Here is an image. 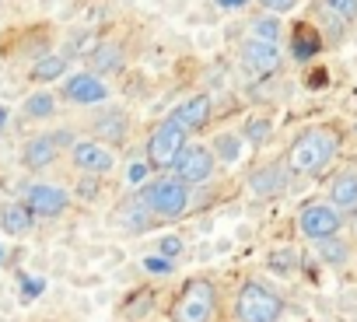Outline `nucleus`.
Segmentation results:
<instances>
[{"label": "nucleus", "instance_id": "obj_1", "mask_svg": "<svg viewBox=\"0 0 357 322\" xmlns=\"http://www.w3.org/2000/svg\"><path fill=\"white\" fill-rule=\"evenodd\" d=\"M336 147H340V133H336V130H329V126H312V130H305V133L291 144V151H287V169H291V172H315V169H322L326 161L333 158Z\"/></svg>", "mask_w": 357, "mask_h": 322}, {"label": "nucleus", "instance_id": "obj_2", "mask_svg": "<svg viewBox=\"0 0 357 322\" xmlns=\"http://www.w3.org/2000/svg\"><path fill=\"white\" fill-rule=\"evenodd\" d=\"M140 200L158 217H178V214H186V207H190V186L178 183L175 176H161V179H154V183H147L140 190Z\"/></svg>", "mask_w": 357, "mask_h": 322}, {"label": "nucleus", "instance_id": "obj_3", "mask_svg": "<svg viewBox=\"0 0 357 322\" xmlns=\"http://www.w3.org/2000/svg\"><path fill=\"white\" fill-rule=\"evenodd\" d=\"M190 144H186V130L178 126L175 119H165V123H158L154 130H151V137H147V165L151 169H172L178 158H183V151H186Z\"/></svg>", "mask_w": 357, "mask_h": 322}, {"label": "nucleus", "instance_id": "obj_4", "mask_svg": "<svg viewBox=\"0 0 357 322\" xmlns=\"http://www.w3.org/2000/svg\"><path fill=\"white\" fill-rule=\"evenodd\" d=\"M280 312H284V301H280L270 287H263V284H256V280L242 284V291H238V298H235V315H238V322H277Z\"/></svg>", "mask_w": 357, "mask_h": 322}, {"label": "nucleus", "instance_id": "obj_5", "mask_svg": "<svg viewBox=\"0 0 357 322\" xmlns=\"http://www.w3.org/2000/svg\"><path fill=\"white\" fill-rule=\"evenodd\" d=\"M172 322H211L214 315V284L207 280H193L183 287V294H178L172 301Z\"/></svg>", "mask_w": 357, "mask_h": 322}, {"label": "nucleus", "instance_id": "obj_6", "mask_svg": "<svg viewBox=\"0 0 357 322\" xmlns=\"http://www.w3.org/2000/svg\"><path fill=\"white\" fill-rule=\"evenodd\" d=\"M211 172H214V151H207V147H200V144L186 147L183 158L175 161V179H178V183H186V186H200V183H207Z\"/></svg>", "mask_w": 357, "mask_h": 322}, {"label": "nucleus", "instance_id": "obj_7", "mask_svg": "<svg viewBox=\"0 0 357 322\" xmlns=\"http://www.w3.org/2000/svg\"><path fill=\"white\" fill-rule=\"evenodd\" d=\"M298 228H301L305 238H312V242H326V238H333V235L340 231V214H336L333 207L315 204V207H305V210H301Z\"/></svg>", "mask_w": 357, "mask_h": 322}, {"label": "nucleus", "instance_id": "obj_8", "mask_svg": "<svg viewBox=\"0 0 357 322\" xmlns=\"http://www.w3.org/2000/svg\"><path fill=\"white\" fill-rule=\"evenodd\" d=\"M242 67L249 77H266L280 67V49L270 46V43H259V39H249L242 46Z\"/></svg>", "mask_w": 357, "mask_h": 322}, {"label": "nucleus", "instance_id": "obj_9", "mask_svg": "<svg viewBox=\"0 0 357 322\" xmlns=\"http://www.w3.org/2000/svg\"><path fill=\"white\" fill-rule=\"evenodd\" d=\"M112 151H105L102 144H95V140H77L74 144V165L81 169V172H88V176H105V172H112Z\"/></svg>", "mask_w": 357, "mask_h": 322}, {"label": "nucleus", "instance_id": "obj_10", "mask_svg": "<svg viewBox=\"0 0 357 322\" xmlns=\"http://www.w3.org/2000/svg\"><path fill=\"white\" fill-rule=\"evenodd\" d=\"M25 200H29V210L39 214V217H56V214L67 210V193H63L60 186L39 183V186H32V190L25 193Z\"/></svg>", "mask_w": 357, "mask_h": 322}, {"label": "nucleus", "instance_id": "obj_11", "mask_svg": "<svg viewBox=\"0 0 357 322\" xmlns=\"http://www.w3.org/2000/svg\"><path fill=\"white\" fill-rule=\"evenodd\" d=\"M211 109H214V102H211V95H193V98H186L183 105H178L175 112H172V119L183 126L186 133L190 130H200V126H207V119H211Z\"/></svg>", "mask_w": 357, "mask_h": 322}, {"label": "nucleus", "instance_id": "obj_12", "mask_svg": "<svg viewBox=\"0 0 357 322\" xmlns=\"http://www.w3.org/2000/svg\"><path fill=\"white\" fill-rule=\"evenodd\" d=\"M63 95L70 102H81V105H95V102H105L109 98V88L95 77V74H74L63 88Z\"/></svg>", "mask_w": 357, "mask_h": 322}, {"label": "nucleus", "instance_id": "obj_13", "mask_svg": "<svg viewBox=\"0 0 357 322\" xmlns=\"http://www.w3.org/2000/svg\"><path fill=\"white\" fill-rule=\"evenodd\" d=\"M329 200H333V207H340V210L357 207V172H340V176L333 179V186H329Z\"/></svg>", "mask_w": 357, "mask_h": 322}, {"label": "nucleus", "instance_id": "obj_14", "mask_svg": "<svg viewBox=\"0 0 357 322\" xmlns=\"http://www.w3.org/2000/svg\"><path fill=\"white\" fill-rule=\"evenodd\" d=\"M56 158V137H36L25 144V165L29 169H46Z\"/></svg>", "mask_w": 357, "mask_h": 322}, {"label": "nucleus", "instance_id": "obj_15", "mask_svg": "<svg viewBox=\"0 0 357 322\" xmlns=\"http://www.w3.org/2000/svg\"><path fill=\"white\" fill-rule=\"evenodd\" d=\"M147 217H151V210H147V204L137 197V200H126L123 207H119V214H116V221H119V228H126V231H144L147 228Z\"/></svg>", "mask_w": 357, "mask_h": 322}, {"label": "nucleus", "instance_id": "obj_16", "mask_svg": "<svg viewBox=\"0 0 357 322\" xmlns=\"http://www.w3.org/2000/svg\"><path fill=\"white\" fill-rule=\"evenodd\" d=\"M291 49H294V60H312L319 49H322V39H319V32L315 29H308V25H298L294 29V39H291Z\"/></svg>", "mask_w": 357, "mask_h": 322}, {"label": "nucleus", "instance_id": "obj_17", "mask_svg": "<svg viewBox=\"0 0 357 322\" xmlns=\"http://www.w3.org/2000/svg\"><path fill=\"white\" fill-rule=\"evenodd\" d=\"M32 210H29V204H11V207H4V231L8 235H25L29 228H32Z\"/></svg>", "mask_w": 357, "mask_h": 322}, {"label": "nucleus", "instance_id": "obj_18", "mask_svg": "<svg viewBox=\"0 0 357 322\" xmlns=\"http://www.w3.org/2000/svg\"><path fill=\"white\" fill-rule=\"evenodd\" d=\"M119 63H123V49H119V46H98V49L91 53V67H95L98 74L119 70Z\"/></svg>", "mask_w": 357, "mask_h": 322}, {"label": "nucleus", "instance_id": "obj_19", "mask_svg": "<svg viewBox=\"0 0 357 322\" xmlns=\"http://www.w3.org/2000/svg\"><path fill=\"white\" fill-rule=\"evenodd\" d=\"M95 133H98V137H109V140H123V133H126V116H123V112H105L102 119H95Z\"/></svg>", "mask_w": 357, "mask_h": 322}, {"label": "nucleus", "instance_id": "obj_20", "mask_svg": "<svg viewBox=\"0 0 357 322\" xmlns=\"http://www.w3.org/2000/svg\"><path fill=\"white\" fill-rule=\"evenodd\" d=\"M63 70H67V60H63V56H43V60L32 67V81H56Z\"/></svg>", "mask_w": 357, "mask_h": 322}, {"label": "nucleus", "instance_id": "obj_21", "mask_svg": "<svg viewBox=\"0 0 357 322\" xmlns=\"http://www.w3.org/2000/svg\"><path fill=\"white\" fill-rule=\"evenodd\" d=\"M53 109H56V102H53V95H46V91H39V95H32V98L25 102V116H32V119H50Z\"/></svg>", "mask_w": 357, "mask_h": 322}, {"label": "nucleus", "instance_id": "obj_22", "mask_svg": "<svg viewBox=\"0 0 357 322\" xmlns=\"http://www.w3.org/2000/svg\"><path fill=\"white\" fill-rule=\"evenodd\" d=\"M252 32H256L259 43H270V46L280 43V22H277V18H259V22H252Z\"/></svg>", "mask_w": 357, "mask_h": 322}, {"label": "nucleus", "instance_id": "obj_23", "mask_svg": "<svg viewBox=\"0 0 357 322\" xmlns=\"http://www.w3.org/2000/svg\"><path fill=\"white\" fill-rule=\"evenodd\" d=\"M256 193H277L280 190V169H263L259 176H252V183H249Z\"/></svg>", "mask_w": 357, "mask_h": 322}, {"label": "nucleus", "instance_id": "obj_24", "mask_svg": "<svg viewBox=\"0 0 357 322\" xmlns=\"http://www.w3.org/2000/svg\"><path fill=\"white\" fill-rule=\"evenodd\" d=\"M322 8L329 15H336L340 22H354L357 18V0H322Z\"/></svg>", "mask_w": 357, "mask_h": 322}, {"label": "nucleus", "instance_id": "obj_25", "mask_svg": "<svg viewBox=\"0 0 357 322\" xmlns=\"http://www.w3.org/2000/svg\"><path fill=\"white\" fill-rule=\"evenodd\" d=\"M266 133H270V123H266V119H249V123H245V137H249V144H263Z\"/></svg>", "mask_w": 357, "mask_h": 322}, {"label": "nucleus", "instance_id": "obj_26", "mask_svg": "<svg viewBox=\"0 0 357 322\" xmlns=\"http://www.w3.org/2000/svg\"><path fill=\"white\" fill-rule=\"evenodd\" d=\"M343 256H347V249L340 242H329V238L322 242V259L326 263H343Z\"/></svg>", "mask_w": 357, "mask_h": 322}, {"label": "nucleus", "instance_id": "obj_27", "mask_svg": "<svg viewBox=\"0 0 357 322\" xmlns=\"http://www.w3.org/2000/svg\"><path fill=\"white\" fill-rule=\"evenodd\" d=\"M218 151L225 154V161H235V158H238V140H235V137H221V140H218Z\"/></svg>", "mask_w": 357, "mask_h": 322}, {"label": "nucleus", "instance_id": "obj_28", "mask_svg": "<svg viewBox=\"0 0 357 322\" xmlns=\"http://www.w3.org/2000/svg\"><path fill=\"white\" fill-rule=\"evenodd\" d=\"M178 252H183V242H178L175 235L161 238V256H165V259H172V256H178Z\"/></svg>", "mask_w": 357, "mask_h": 322}, {"label": "nucleus", "instance_id": "obj_29", "mask_svg": "<svg viewBox=\"0 0 357 322\" xmlns=\"http://www.w3.org/2000/svg\"><path fill=\"white\" fill-rule=\"evenodd\" d=\"M259 4L266 8V11H273V15H284V11H291L298 0H259Z\"/></svg>", "mask_w": 357, "mask_h": 322}, {"label": "nucleus", "instance_id": "obj_30", "mask_svg": "<svg viewBox=\"0 0 357 322\" xmlns=\"http://www.w3.org/2000/svg\"><path fill=\"white\" fill-rule=\"evenodd\" d=\"M22 284H25V298H36V294H43V287H46L43 277H25Z\"/></svg>", "mask_w": 357, "mask_h": 322}, {"label": "nucleus", "instance_id": "obj_31", "mask_svg": "<svg viewBox=\"0 0 357 322\" xmlns=\"http://www.w3.org/2000/svg\"><path fill=\"white\" fill-rule=\"evenodd\" d=\"M126 179H130L133 186L147 179V165H144V161H133V165H130V176H126Z\"/></svg>", "mask_w": 357, "mask_h": 322}, {"label": "nucleus", "instance_id": "obj_32", "mask_svg": "<svg viewBox=\"0 0 357 322\" xmlns=\"http://www.w3.org/2000/svg\"><path fill=\"white\" fill-rule=\"evenodd\" d=\"M144 266H147L151 273H168V270H172V263H168V259H147Z\"/></svg>", "mask_w": 357, "mask_h": 322}, {"label": "nucleus", "instance_id": "obj_33", "mask_svg": "<svg viewBox=\"0 0 357 322\" xmlns=\"http://www.w3.org/2000/svg\"><path fill=\"white\" fill-rule=\"evenodd\" d=\"M218 4H221V8H242L245 0H218Z\"/></svg>", "mask_w": 357, "mask_h": 322}, {"label": "nucleus", "instance_id": "obj_34", "mask_svg": "<svg viewBox=\"0 0 357 322\" xmlns=\"http://www.w3.org/2000/svg\"><path fill=\"white\" fill-rule=\"evenodd\" d=\"M4 123H8V109H0V130H4Z\"/></svg>", "mask_w": 357, "mask_h": 322}, {"label": "nucleus", "instance_id": "obj_35", "mask_svg": "<svg viewBox=\"0 0 357 322\" xmlns=\"http://www.w3.org/2000/svg\"><path fill=\"white\" fill-rule=\"evenodd\" d=\"M0 263H4V249H0Z\"/></svg>", "mask_w": 357, "mask_h": 322}]
</instances>
